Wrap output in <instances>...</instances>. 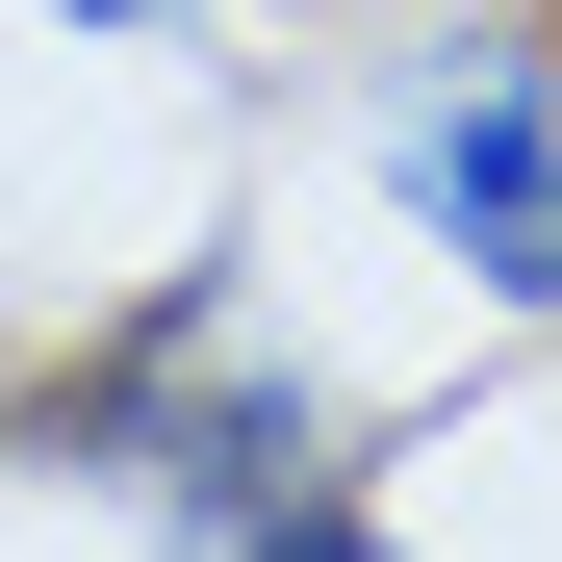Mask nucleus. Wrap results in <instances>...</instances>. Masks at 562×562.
<instances>
[{"label": "nucleus", "instance_id": "f257e3e1", "mask_svg": "<svg viewBox=\"0 0 562 562\" xmlns=\"http://www.w3.org/2000/svg\"><path fill=\"white\" fill-rule=\"evenodd\" d=\"M358 154H384V205L435 281H486V307H562V52L512 0H435V26L358 52Z\"/></svg>", "mask_w": 562, "mask_h": 562}, {"label": "nucleus", "instance_id": "f03ea898", "mask_svg": "<svg viewBox=\"0 0 562 562\" xmlns=\"http://www.w3.org/2000/svg\"><path fill=\"white\" fill-rule=\"evenodd\" d=\"M77 460H128L179 537H256V512H307V486H333V409L281 384V358L231 384V358H205V307H179L154 358H103V384H77Z\"/></svg>", "mask_w": 562, "mask_h": 562}, {"label": "nucleus", "instance_id": "7ed1b4c3", "mask_svg": "<svg viewBox=\"0 0 562 562\" xmlns=\"http://www.w3.org/2000/svg\"><path fill=\"white\" fill-rule=\"evenodd\" d=\"M231 562H409V537H384V512H333V486H307V512H256Z\"/></svg>", "mask_w": 562, "mask_h": 562}, {"label": "nucleus", "instance_id": "20e7f679", "mask_svg": "<svg viewBox=\"0 0 562 562\" xmlns=\"http://www.w3.org/2000/svg\"><path fill=\"white\" fill-rule=\"evenodd\" d=\"M52 26H103V52H154V26H179V0H52Z\"/></svg>", "mask_w": 562, "mask_h": 562}]
</instances>
